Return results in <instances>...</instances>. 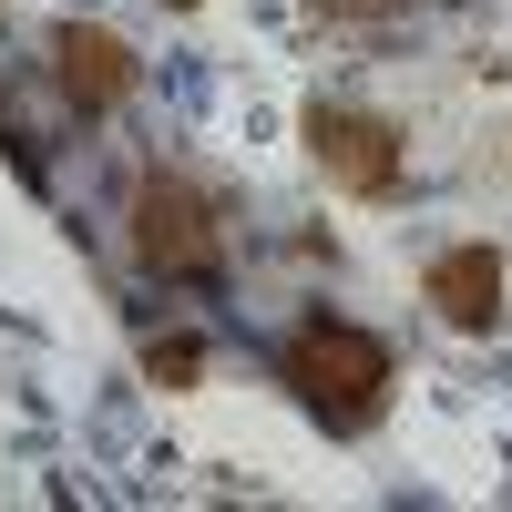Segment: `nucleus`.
Here are the masks:
<instances>
[{"mask_svg":"<svg viewBox=\"0 0 512 512\" xmlns=\"http://www.w3.org/2000/svg\"><path fill=\"white\" fill-rule=\"evenodd\" d=\"M297 134H308V164L328 185H349V195H400V123L390 113H369V103H338L318 93L308 113H297Z\"/></svg>","mask_w":512,"mask_h":512,"instance_id":"nucleus-3","label":"nucleus"},{"mask_svg":"<svg viewBox=\"0 0 512 512\" xmlns=\"http://www.w3.org/2000/svg\"><path fill=\"white\" fill-rule=\"evenodd\" d=\"M277 379H287V400L318 420L328 441H359L379 410H390V379H400V359H390V338L379 328H359V318H297V338L277 349Z\"/></svg>","mask_w":512,"mask_h":512,"instance_id":"nucleus-1","label":"nucleus"},{"mask_svg":"<svg viewBox=\"0 0 512 512\" xmlns=\"http://www.w3.org/2000/svg\"><path fill=\"white\" fill-rule=\"evenodd\" d=\"M52 93L72 123H103L134 103V41L113 21H52Z\"/></svg>","mask_w":512,"mask_h":512,"instance_id":"nucleus-4","label":"nucleus"},{"mask_svg":"<svg viewBox=\"0 0 512 512\" xmlns=\"http://www.w3.org/2000/svg\"><path fill=\"white\" fill-rule=\"evenodd\" d=\"M134 267L154 287H216L226 277V226H216V195H205L185 164H144L134 185Z\"/></svg>","mask_w":512,"mask_h":512,"instance_id":"nucleus-2","label":"nucleus"},{"mask_svg":"<svg viewBox=\"0 0 512 512\" xmlns=\"http://www.w3.org/2000/svg\"><path fill=\"white\" fill-rule=\"evenodd\" d=\"M144 379L154 390H195L205 379V328H154L144 338Z\"/></svg>","mask_w":512,"mask_h":512,"instance_id":"nucleus-6","label":"nucleus"},{"mask_svg":"<svg viewBox=\"0 0 512 512\" xmlns=\"http://www.w3.org/2000/svg\"><path fill=\"white\" fill-rule=\"evenodd\" d=\"M318 21H390V11H410V0H308Z\"/></svg>","mask_w":512,"mask_h":512,"instance_id":"nucleus-7","label":"nucleus"},{"mask_svg":"<svg viewBox=\"0 0 512 512\" xmlns=\"http://www.w3.org/2000/svg\"><path fill=\"white\" fill-rule=\"evenodd\" d=\"M164 11H205V0H164Z\"/></svg>","mask_w":512,"mask_h":512,"instance_id":"nucleus-8","label":"nucleus"},{"mask_svg":"<svg viewBox=\"0 0 512 512\" xmlns=\"http://www.w3.org/2000/svg\"><path fill=\"white\" fill-rule=\"evenodd\" d=\"M420 297L441 308V328H461V338H492V328H502V246H492V236H461V246H441L431 267H420Z\"/></svg>","mask_w":512,"mask_h":512,"instance_id":"nucleus-5","label":"nucleus"}]
</instances>
